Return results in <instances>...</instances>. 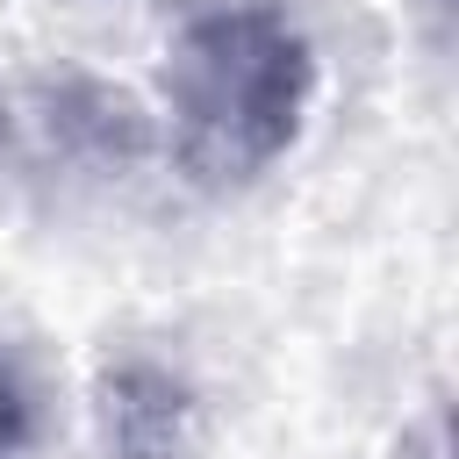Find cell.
Here are the masks:
<instances>
[{
  "label": "cell",
  "mask_w": 459,
  "mask_h": 459,
  "mask_svg": "<svg viewBox=\"0 0 459 459\" xmlns=\"http://www.w3.org/2000/svg\"><path fill=\"white\" fill-rule=\"evenodd\" d=\"M316 57L273 7H222L179 29L165 57L172 151L201 186H237L265 172L308 115Z\"/></svg>",
  "instance_id": "obj_1"
}]
</instances>
